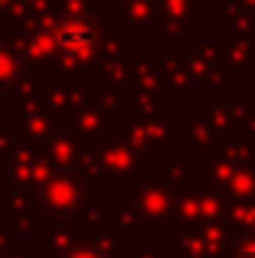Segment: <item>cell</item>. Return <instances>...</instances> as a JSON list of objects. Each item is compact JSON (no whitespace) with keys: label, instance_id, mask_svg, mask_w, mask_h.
Here are the masks:
<instances>
[{"label":"cell","instance_id":"1","mask_svg":"<svg viewBox=\"0 0 255 258\" xmlns=\"http://www.w3.org/2000/svg\"><path fill=\"white\" fill-rule=\"evenodd\" d=\"M56 43L66 46V49L79 52V49H89L92 43H95V30H92L89 23H82V20H76V23H62L56 33Z\"/></svg>","mask_w":255,"mask_h":258},{"label":"cell","instance_id":"2","mask_svg":"<svg viewBox=\"0 0 255 258\" xmlns=\"http://www.w3.org/2000/svg\"><path fill=\"white\" fill-rule=\"evenodd\" d=\"M69 258H102V255H98L95 248H79V252H76V255H69Z\"/></svg>","mask_w":255,"mask_h":258}]
</instances>
